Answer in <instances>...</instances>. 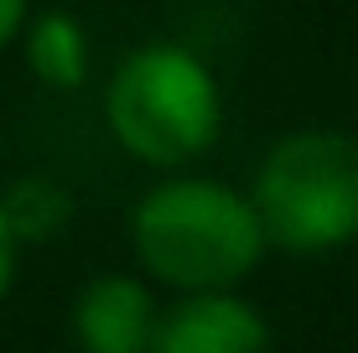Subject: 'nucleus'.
Returning a JSON list of instances; mask_svg holds the SVG:
<instances>
[{"label": "nucleus", "instance_id": "obj_1", "mask_svg": "<svg viewBox=\"0 0 358 353\" xmlns=\"http://www.w3.org/2000/svg\"><path fill=\"white\" fill-rule=\"evenodd\" d=\"M135 260L171 291H234L260 265L265 229L250 192L208 177H171L130 213Z\"/></svg>", "mask_w": 358, "mask_h": 353}, {"label": "nucleus", "instance_id": "obj_2", "mask_svg": "<svg viewBox=\"0 0 358 353\" xmlns=\"http://www.w3.org/2000/svg\"><path fill=\"white\" fill-rule=\"evenodd\" d=\"M104 120L135 161L182 166L224 130V94L197 52L177 42H145L109 73Z\"/></svg>", "mask_w": 358, "mask_h": 353}, {"label": "nucleus", "instance_id": "obj_3", "mask_svg": "<svg viewBox=\"0 0 358 353\" xmlns=\"http://www.w3.org/2000/svg\"><path fill=\"white\" fill-rule=\"evenodd\" d=\"M265 245L327 254L358 239V136L291 130L265 151L250 192Z\"/></svg>", "mask_w": 358, "mask_h": 353}, {"label": "nucleus", "instance_id": "obj_4", "mask_svg": "<svg viewBox=\"0 0 358 353\" xmlns=\"http://www.w3.org/2000/svg\"><path fill=\"white\" fill-rule=\"evenodd\" d=\"M265 312L234 291H182V301L156 317L151 353H270Z\"/></svg>", "mask_w": 358, "mask_h": 353}, {"label": "nucleus", "instance_id": "obj_5", "mask_svg": "<svg viewBox=\"0 0 358 353\" xmlns=\"http://www.w3.org/2000/svg\"><path fill=\"white\" fill-rule=\"evenodd\" d=\"M156 317H162L156 296L120 271L94 275L73 296V338L83 353H151Z\"/></svg>", "mask_w": 358, "mask_h": 353}, {"label": "nucleus", "instance_id": "obj_6", "mask_svg": "<svg viewBox=\"0 0 358 353\" xmlns=\"http://www.w3.org/2000/svg\"><path fill=\"white\" fill-rule=\"evenodd\" d=\"M27 27V63L47 89H78L89 78V36L73 10H42Z\"/></svg>", "mask_w": 358, "mask_h": 353}, {"label": "nucleus", "instance_id": "obj_7", "mask_svg": "<svg viewBox=\"0 0 358 353\" xmlns=\"http://www.w3.org/2000/svg\"><path fill=\"white\" fill-rule=\"evenodd\" d=\"M0 213H6L16 245H42V239H57L73 224V192L52 177H21L6 187Z\"/></svg>", "mask_w": 358, "mask_h": 353}, {"label": "nucleus", "instance_id": "obj_8", "mask_svg": "<svg viewBox=\"0 0 358 353\" xmlns=\"http://www.w3.org/2000/svg\"><path fill=\"white\" fill-rule=\"evenodd\" d=\"M16 234H10V224H6V213H0V301H6V291L10 281H16Z\"/></svg>", "mask_w": 358, "mask_h": 353}, {"label": "nucleus", "instance_id": "obj_9", "mask_svg": "<svg viewBox=\"0 0 358 353\" xmlns=\"http://www.w3.org/2000/svg\"><path fill=\"white\" fill-rule=\"evenodd\" d=\"M27 6L31 0H0V52H6V42H16L21 21H27Z\"/></svg>", "mask_w": 358, "mask_h": 353}]
</instances>
